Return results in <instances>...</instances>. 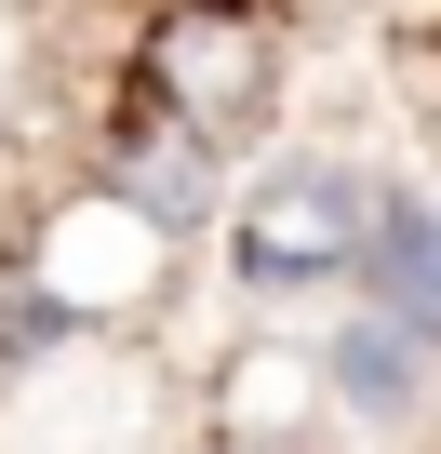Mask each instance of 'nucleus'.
Here are the masks:
<instances>
[{
  "mask_svg": "<svg viewBox=\"0 0 441 454\" xmlns=\"http://www.w3.org/2000/svg\"><path fill=\"white\" fill-rule=\"evenodd\" d=\"M28 308L54 321V334H134V321H161V294H174V268H187V227H161L134 187H107V174H81V187H54L41 214H28Z\"/></svg>",
  "mask_w": 441,
  "mask_h": 454,
  "instance_id": "f257e3e1",
  "label": "nucleus"
},
{
  "mask_svg": "<svg viewBox=\"0 0 441 454\" xmlns=\"http://www.w3.org/2000/svg\"><path fill=\"white\" fill-rule=\"evenodd\" d=\"M361 254H374V174L361 160H268L228 200V281L255 308L361 294Z\"/></svg>",
  "mask_w": 441,
  "mask_h": 454,
  "instance_id": "f03ea898",
  "label": "nucleus"
},
{
  "mask_svg": "<svg viewBox=\"0 0 441 454\" xmlns=\"http://www.w3.org/2000/svg\"><path fill=\"white\" fill-rule=\"evenodd\" d=\"M134 94H161L174 121L241 147L268 121V94H281V27L255 14V0H161L147 41H134Z\"/></svg>",
  "mask_w": 441,
  "mask_h": 454,
  "instance_id": "7ed1b4c3",
  "label": "nucleus"
},
{
  "mask_svg": "<svg viewBox=\"0 0 441 454\" xmlns=\"http://www.w3.org/2000/svg\"><path fill=\"white\" fill-rule=\"evenodd\" d=\"M107 187H134L161 227H228V134H201V121H174L161 94H121V121H107Z\"/></svg>",
  "mask_w": 441,
  "mask_h": 454,
  "instance_id": "20e7f679",
  "label": "nucleus"
},
{
  "mask_svg": "<svg viewBox=\"0 0 441 454\" xmlns=\"http://www.w3.org/2000/svg\"><path fill=\"white\" fill-rule=\"evenodd\" d=\"M201 414H214V441H241V454H308V427L335 414V361L308 334H241L228 361H214Z\"/></svg>",
  "mask_w": 441,
  "mask_h": 454,
  "instance_id": "39448f33",
  "label": "nucleus"
},
{
  "mask_svg": "<svg viewBox=\"0 0 441 454\" xmlns=\"http://www.w3.org/2000/svg\"><path fill=\"white\" fill-rule=\"evenodd\" d=\"M321 361H335V414H361V427H428V401H441V334L374 308V294H348Z\"/></svg>",
  "mask_w": 441,
  "mask_h": 454,
  "instance_id": "423d86ee",
  "label": "nucleus"
},
{
  "mask_svg": "<svg viewBox=\"0 0 441 454\" xmlns=\"http://www.w3.org/2000/svg\"><path fill=\"white\" fill-rule=\"evenodd\" d=\"M14 348H54V321L28 308V254L0 241V361H14Z\"/></svg>",
  "mask_w": 441,
  "mask_h": 454,
  "instance_id": "0eeeda50",
  "label": "nucleus"
},
{
  "mask_svg": "<svg viewBox=\"0 0 441 454\" xmlns=\"http://www.w3.org/2000/svg\"><path fill=\"white\" fill-rule=\"evenodd\" d=\"M428 187H441V107H428Z\"/></svg>",
  "mask_w": 441,
  "mask_h": 454,
  "instance_id": "6e6552de",
  "label": "nucleus"
},
{
  "mask_svg": "<svg viewBox=\"0 0 441 454\" xmlns=\"http://www.w3.org/2000/svg\"><path fill=\"white\" fill-rule=\"evenodd\" d=\"M201 454H241V441H201Z\"/></svg>",
  "mask_w": 441,
  "mask_h": 454,
  "instance_id": "1a4fd4ad",
  "label": "nucleus"
}]
</instances>
